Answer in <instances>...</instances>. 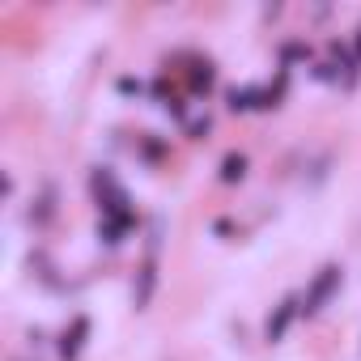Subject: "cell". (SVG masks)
I'll return each mask as SVG.
<instances>
[{
  "mask_svg": "<svg viewBox=\"0 0 361 361\" xmlns=\"http://www.w3.org/2000/svg\"><path fill=\"white\" fill-rule=\"evenodd\" d=\"M340 285V268H323L319 272V281H314V289H310V298H306V310H319L327 298H331V289Z\"/></svg>",
  "mask_w": 361,
  "mask_h": 361,
  "instance_id": "obj_1",
  "label": "cell"
},
{
  "mask_svg": "<svg viewBox=\"0 0 361 361\" xmlns=\"http://www.w3.org/2000/svg\"><path fill=\"white\" fill-rule=\"evenodd\" d=\"M293 310H298V302H293V298L276 306V314L268 319V340H281V336H285V327H289V319H293Z\"/></svg>",
  "mask_w": 361,
  "mask_h": 361,
  "instance_id": "obj_2",
  "label": "cell"
},
{
  "mask_svg": "<svg viewBox=\"0 0 361 361\" xmlns=\"http://www.w3.org/2000/svg\"><path fill=\"white\" fill-rule=\"evenodd\" d=\"M230 106H234V111H247V106H272V102H268V94H259V90H234V94H230Z\"/></svg>",
  "mask_w": 361,
  "mask_h": 361,
  "instance_id": "obj_3",
  "label": "cell"
},
{
  "mask_svg": "<svg viewBox=\"0 0 361 361\" xmlns=\"http://www.w3.org/2000/svg\"><path fill=\"white\" fill-rule=\"evenodd\" d=\"M85 331H90V323H85V319H77V323H73V331L64 336V344H60V353H64L68 361H73V357L81 353V340H85Z\"/></svg>",
  "mask_w": 361,
  "mask_h": 361,
  "instance_id": "obj_4",
  "label": "cell"
},
{
  "mask_svg": "<svg viewBox=\"0 0 361 361\" xmlns=\"http://www.w3.org/2000/svg\"><path fill=\"white\" fill-rule=\"evenodd\" d=\"M149 293H153V259L140 268V289H136V306H145L149 302Z\"/></svg>",
  "mask_w": 361,
  "mask_h": 361,
  "instance_id": "obj_5",
  "label": "cell"
},
{
  "mask_svg": "<svg viewBox=\"0 0 361 361\" xmlns=\"http://www.w3.org/2000/svg\"><path fill=\"white\" fill-rule=\"evenodd\" d=\"M243 170H247V161H243V157H226L221 178H226V183H234V178H243Z\"/></svg>",
  "mask_w": 361,
  "mask_h": 361,
  "instance_id": "obj_6",
  "label": "cell"
}]
</instances>
